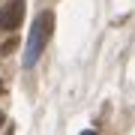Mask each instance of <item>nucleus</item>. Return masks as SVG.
<instances>
[{
    "label": "nucleus",
    "mask_w": 135,
    "mask_h": 135,
    "mask_svg": "<svg viewBox=\"0 0 135 135\" xmlns=\"http://www.w3.org/2000/svg\"><path fill=\"white\" fill-rule=\"evenodd\" d=\"M51 30H54V12H42V15L36 18L33 30H30V39H27V51H24V66H27V69L36 66V60L42 57Z\"/></svg>",
    "instance_id": "f257e3e1"
},
{
    "label": "nucleus",
    "mask_w": 135,
    "mask_h": 135,
    "mask_svg": "<svg viewBox=\"0 0 135 135\" xmlns=\"http://www.w3.org/2000/svg\"><path fill=\"white\" fill-rule=\"evenodd\" d=\"M21 18H24V0H12L9 6L0 9V27H6V30H15L21 24Z\"/></svg>",
    "instance_id": "f03ea898"
},
{
    "label": "nucleus",
    "mask_w": 135,
    "mask_h": 135,
    "mask_svg": "<svg viewBox=\"0 0 135 135\" xmlns=\"http://www.w3.org/2000/svg\"><path fill=\"white\" fill-rule=\"evenodd\" d=\"M81 135H96V132H81Z\"/></svg>",
    "instance_id": "7ed1b4c3"
},
{
    "label": "nucleus",
    "mask_w": 135,
    "mask_h": 135,
    "mask_svg": "<svg viewBox=\"0 0 135 135\" xmlns=\"http://www.w3.org/2000/svg\"><path fill=\"white\" fill-rule=\"evenodd\" d=\"M0 126H3V114H0Z\"/></svg>",
    "instance_id": "20e7f679"
},
{
    "label": "nucleus",
    "mask_w": 135,
    "mask_h": 135,
    "mask_svg": "<svg viewBox=\"0 0 135 135\" xmlns=\"http://www.w3.org/2000/svg\"><path fill=\"white\" fill-rule=\"evenodd\" d=\"M0 93H3V84H0Z\"/></svg>",
    "instance_id": "39448f33"
},
{
    "label": "nucleus",
    "mask_w": 135,
    "mask_h": 135,
    "mask_svg": "<svg viewBox=\"0 0 135 135\" xmlns=\"http://www.w3.org/2000/svg\"><path fill=\"white\" fill-rule=\"evenodd\" d=\"M9 135H12V132H9Z\"/></svg>",
    "instance_id": "423d86ee"
}]
</instances>
